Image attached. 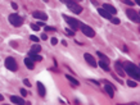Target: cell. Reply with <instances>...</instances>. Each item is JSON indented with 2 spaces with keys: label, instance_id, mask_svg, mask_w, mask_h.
I'll return each instance as SVG.
<instances>
[{
  "label": "cell",
  "instance_id": "cell-9",
  "mask_svg": "<svg viewBox=\"0 0 140 105\" xmlns=\"http://www.w3.org/2000/svg\"><path fill=\"white\" fill-rule=\"evenodd\" d=\"M84 58H85V60L91 65V67H96L98 65V63H96V60H95V58L91 55V54H89V53H85L84 54Z\"/></svg>",
  "mask_w": 140,
  "mask_h": 105
},
{
  "label": "cell",
  "instance_id": "cell-28",
  "mask_svg": "<svg viewBox=\"0 0 140 105\" xmlns=\"http://www.w3.org/2000/svg\"><path fill=\"white\" fill-rule=\"evenodd\" d=\"M30 39H31L34 42H39V37H36V36H34V35H32V36H30Z\"/></svg>",
  "mask_w": 140,
  "mask_h": 105
},
{
  "label": "cell",
  "instance_id": "cell-10",
  "mask_svg": "<svg viewBox=\"0 0 140 105\" xmlns=\"http://www.w3.org/2000/svg\"><path fill=\"white\" fill-rule=\"evenodd\" d=\"M32 16H34V18L40 19V21H43V22H45V21L48 19V16H46L44 12H40V10H35V12L32 13Z\"/></svg>",
  "mask_w": 140,
  "mask_h": 105
},
{
  "label": "cell",
  "instance_id": "cell-26",
  "mask_svg": "<svg viewBox=\"0 0 140 105\" xmlns=\"http://www.w3.org/2000/svg\"><path fill=\"white\" fill-rule=\"evenodd\" d=\"M66 32H67L69 36H75V31H72V30H69V28H66Z\"/></svg>",
  "mask_w": 140,
  "mask_h": 105
},
{
  "label": "cell",
  "instance_id": "cell-7",
  "mask_svg": "<svg viewBox=\"0 0 140 105\" xmlns=\"http://www.w3.org/2000/svg\"><path fill=\"white\" fill-rule=\"evenodd\" d=\"M103 82H104V91L108 94L109 97H113V96H114V90H116V87H114L111 82H108V81H105V79H104Z\"/></svg>",
  "mask_w": 140,
  "mask_h": 105
},
{
  "label": "cell",
  "instance_id": "cell-38",
  "mask_svg": "<svg viewBox=\"0 0 140 105\" xmlns=\"http://www.w3.org/2000/svg\"><path fill=\"white\" fill-rule=\"evenodd\" d=\"M3 100H4V97H3V95H2V94H0V101H3Z\"/></svg>",
  "mask_w": 140,
  "mask_h": 105
},
{
  "label": "cell",
  "instance_id": "cell-32",
  "mask_svg": "<svg viewBox=\"0 0 140 105\" xmlns=\"http://www.w3.org/2000/svg\"><path fill=\"white\" fill-rule=\"evenodd\" d=\"M21 95H22V96H26V95H27V91H26L25 88H21Z\"/></svg>",
  "mask_w": 140,
  "mask_h": 105
},
{
  "label": "cell",
  "instance_id": "cell-6",
  "mask_svg": "<svg viewBox=\"0 0 140 105\" xmlns=\"http://www.w3.org/2000/svg\"><path fill=\"white\" fill-rule=\"evenodd\" d=\"M5 67L9 69V71H12V72H16L17 69H18V64H17V62L13 59V58H7L5 59Z\"/></svg>",
  "mask_w": 140,
  "mask_h": 105
},
{
  "label": "cell",
  "instance_id": "cell-13",
  "mask_svg": "<svg viewBox=\"0 0 140 105\" xmlns=\"http://www.w3.org/2000/svg\"><path fill=\"white\" fill-rule=\"evenodd\" d=\"M114 68H116V72H117L121 77H125V76H126V73H125V71H123V67H122V63L116 62V63H114Z\"/></svg>",
  "mask_w": 140,
  "mask_h": 105
},
{
  "label": "cell",
  "instance_id": "cell-40",
  "mask_svg": "<svg viewBox=\"0 0 140 105\" xmlns=\"http://www.w3.org/2000/svg\"><path fill=\"white\" fill-rule=\"evenodd\" d=\"M73 2H76V3H77V2H82V0H73Z\"/></svg>",
  "mask_w": 140,
  "mask_h": 105
},
{
  "label": "cell",
  "instance_id": "cell-27",
  "mask_svg": "<svg viewBox=\"0 0 140 105\" xmlns=\"http://www.w3.org/2000/svg\"><path fill=\"white\" fill-rule=\"evenodd\" d=\"M62 3H64V4H67V5H69V4H72L73 3V0H61Z\"/></svg>",
  "mask_w": 140,
  "mask_h": 105
},
{
  "label": "cell",
  "instance_id": "cell-12",
  "mask_svg": "<svg viewBox=\"0 0 140 105\" xmlns=\"http://www.w3.org/2000/svg\"><path fill=\"white\" fill-rule=\"evenodd\" d=\"M103 9H104L105 12H108L111 16H113V14L117 13V9H116L113 5H111V4H105V3H104V4H103Z\"/></svg>",
  "mask_w": 140,
  "mask_h": 105
},
{
  "label": "cell",
  "instance_id": "cell-15",
  "mask_svg": "<svg viewBox=\"0 0 140 105\" xmlns=\"http://www.w3.org/2000/svg\"><path fill=\"white\" fill-rule=\"evenodd\" d=\"M98 13H99L103 18H105V19H109V21H111V18H112V16H111L108 12H105L103 8H99V9H98Z\"/></svg>",
  "mask_w": 140,
  "mask_h": 105
},
{
  "label": "cell",
  "instance_id": "cell-2",
  "mask_svg": "<svg viewBox=\"0 0 140 105\" xmlns=\"http://www.w3.org/2000/svg\"><path fill=\"white\" fill-rule=\"evenodd\" d=\"M8 19H9V23H11V25H13L14 27H21V26H22V23H23V18H22L21 16H18L17 13L11 14Z\"/></svg>",
  "mask_w": 140,
  "mask_h": 105
},
{
  "label": "cell",
  "instance_id": "cell-33",
  "mask_svg": "<svg viewBox=\"0 0 140 105\" xmlns=\"http://www.w3.org/2000/svg\"><path fill=\"white\" fill-rule=\"evenodd\" d=\"M113 78H114V79H117V81H118L119 83H123V81H122V79H119L118 77H116V74H113Z\"/></svg>",
  "mask_w": 140,
  "mask_h": 105
},
{
  "label": "cell",
  "instance_id": "cell-39",
  "mask_svg": "<svg viewBox=\"0 0 140 105\" xmlns=\"http://www.w3.org/2000/svg\"><path fill=\"white\" fill-rule=\"evenodd\" d=\"M135 3H136V5H139V4H140V2H139V0H135Z\"/></svg>",
  "mask_w": 140,
  "mask_h": 105
},
{
  "label": "cell",
  "instance_id": "cell-34",
  "mask_svg": "<svg viewBox=\"0 0 140 105\" xmlns=\"http://www.w3.org/2000/svg\"><path fill=\"white\" fill-rule=\"evenodd\" d=\"M117 105H139L137 102H130V104H117Z\"/></svg>",
  "mask_w": 140,
  "mask_h": 105
},
{
  "label": "cell",
  "instance_id": "cell-41",
  "mask_svg": "<svg viewBox=\"0 0 140 105\" xmlns=\"http://www.w3.org/2000/svg\"><path fill=\"white\" fill-rule=\"evenodd\" d=\"M44 2H45V3H48V2H49V0H44Z\"/></svg>",
  "mask_w": 140,
  "mask_h": 105
},
{
  "label": "cell",
  "instance_id": "cell-25",
  "mask_svg": "<svg viewBox=\"0 0 140 105\" xmlns=\"http://www.w3.org/2000/svg\"><path fill=\"white\" fill-rule=\"evenodd\" d=\"M122 3L126 4V5H134V3L131 2V0H122Z\"/></svg>",
  "mask_w": 140,
  "mask_h": 105
},
{
  "label": "cell",
  "instance_id": "cell-8",
  "mask_svg": "<svg viewBox=\"0 0 140 105\" xmlns=\"http://www.w3.org/2000/svg\"><path fill=\"white\" fill-rule=\"evenodd\" d=\"M67 7H68V9H69L71 12H73L75 14H80V13H82V7L78 5L76 2H73L72 4H69V5H67Z\"/></svg>",
  "mask_w": 140,
  "mask_h": 105
},
{
  "label": "cell",
  "instance_id": "cell-5",
  "mask_svg": "<svg viewBox=\"0 0 140 105\" xmlns=\"http://www.w3.org/2000/svg\"><path fill=\"white\" fill-rule=\"evenodd\" d=\"M126 16L132 21V22H135V23H139L140 22V18H139V13L136 12V10H134V9H131V8H128V9H126Z\"/></svg>",
  "mask_w": 140,
  "mask_h": 105
},
{
  "label": "cell",
  "instance_id": "cell-23",
  "mask_svg": "<svg viewBox=\"0 0 140 105\" xmlns=\"http://www.w3.org/2000/svg\"><path fill=\"white\" fill-rule=\"evenodd\" d=\"M111 22L114 23V25H119V19H118V18H113V17H112V18H111Z\"/></svg>",
  "mask_w": 140,
  "mask_h": 105
},
{
  "label": "cell",
  "instance_id": "cell-21",
  "mask_svg": "<svg viewBox=\"0 0 140 105\" xmlns=\"http://www.w3.org/2000/svg\"><path fill=\"white\" fill-rule=\"evenodd\" d=\"M96 54H98V56H100V58H102V60H103V62H105V63H109V59H108V58H107V56H105V55H104L103 53L98 51Z\"/></svg>",
  "mask_w": 140,
  "mask_h": 105
},
{
  "label": "cell",
  "instance_id": "cell-1",
  "mask_svg": "<svg viewBox=\"0 0 140 105\" xmlns=\"http://www.w3.org/2000/svg\"><path fill=\"white\" fill-rule=\"evenodd\" d=\"M122 67H123L125 73H127L131 78L136 79V82L139 81V78H140V72H139V67H137L136 64H134V63H131V62H125V63L122 64Z\"/></svg>",
  "mask_w": 140,
  "mask_h": 105
},
{
  "label": "cell",
  "instance_id": "cell-20",
  "mask_svg": "<svg viewBox=\"0 0 140 105\" xmlns=\"http://www.w3.org/2000/svg\"><path fill=\"white\" fill-rule=\"evenodd\" d=\"M30 58L34 62H41L43 60V56H40L39 54H30Z\"/></svg>",
  "mask_w": 140,
  "mask_h": 105
},
{
  "label": "cell",
  "instance_id": "cell-35",
  "mask_svg": "<svg viewBox=\"0 0 140 105\" xmlns=\"http://www.w3.org/2000/svg\"><path fill=\"white\" fill-rule=\"evenodd\" d=\"M11 5H12V8H13V9H18V5H17L16 3H12Z\"/></svg>",
  "mask_w": 140,
  "mask_h": 105
},
{
  "label": "cell",
  "instance_id": "cell-19",
  "mask_svg": "<svg viewBox=\"0 0 140 105\" xmlns=\"http://www.w3.org/2000/svg\"><path fill=\"white\" fill-rule=\"evenodd\" d=\"M98 64L102 67V69H103V71H105V72H109V71H111V69H109V65H108V63H105V62L100 60Z\"/></svg>",
  "mask_w": 140,
  "mask_h": 105
},
{
  "label": "cell",
  "instance_id": "cell-36",
  "mask_svg": "<svg viewBox=\"0 0 140 105\" xmlns=\"http://www.w3.org/2000/svg\"><path fill=\"white\" fill-rule=\"evenodd\" d=\"M46 39H48V36H46V33H43V35H41V40H44V41H45Z\"/></svg>",
  "mask_w": 140,
  "mask_h": 105
},
{
  "label": "cell",
  "instance_id": "cell-18",
  "mask_svg": "<svg viewBox=\"0 0 140 105\" xmlns=\"http://www.w3.org/2000/svg\"><path fill=\"white\" fill-rule=\"evenodd\" d=\"M40 50H41V46L40 45H34L32 48H31V50H30V54H39L40 53Z\"/></svg>",
  "mask_w": 140,
  "mask_h": 105
},
{
  "label": "cell",
  "instance_id": "cell-3",
  "mask_svg": "<svg viewBox=\"0 0 140 105\" xmlns=\"http://www.w3.org/2000/svg\"><path fill=\"white\" fill-rule=\"evenodd\" d=\"M63 18H64V21L68 23V26L72 28V31H75V32H76V30H78V28H80V22H78L77 19L71 18V17H68V16H64V14H63Z\"/></svg>",
  "mask_w": 140,
  "mask_h": 105
},
{
  "label": "cell",
  "instance_id": "cell-17",
  "mask_svg": "<svg viewBox=\"0 0 140 105\" xmlns=\"http://www.w3.org/2000/svg\"><path fill=\"white\" fill-rule=\"evenodd\" d=\"M66 78H67L73 86H80V82H78L75 77H72V76H69V74H66Z\"/></svg>",
  "mask_w": 140,
  "mask_h": 105
},
{
  "label": "cell",
  "instance_id": "cell-16",
  "mask_svg": "<svg viewBox=\"0 0 140 105\" xmlns=\"http://www.w3.org/2000/svg\"><path fill=\"white\" fill-rule=\"evenodd\" d=\"M25 64H26V67H27L28 69H34V68H35V63H34V60H31L30 56L25 59Z\"/></svg>",
  "mask_w": 140,
  "mask_h": 105
},
{
  "label": "cell",
  "instance_id": "cell-14",
  "mask_svg": "<svg viewBox=\"0 0 140 105\" xmlns=\"http://www.w3.org/2000/svg\"><path fill=\"white\" fill-rule=\"evenodd\" d=\"M37 90H39V95L41 97H44L46 95V90H45V86L41 83V82H37Z\"/></svg>",
  "mask_w": 140,
  "mask_h": 105
},
{
  "label": "cell",
  "instance_id": "cell-24",
  "mask_svg": "<svg viewBox=\"0 0 140 105\" xmlns=\"http://www.w3.org/2000/svg\"><path fill=\"white\" fill-rule=\"evenodd\" d=\"M31 28H32L34 31H39V30H40V27H39L37 25H35V23H31Z\"/></svg>",
  "mask_w": 140,
  "mask_h": 105
},
{
  "label": "cell",
  "instance_id": "cell-22",
  "mask_svg": "<svg viewBox=\"0 0 140 105\" xmlns=\"http://www.w3.org/2000/svg\"><path fill=\"white\" fill-rule=\"evenodd\" d=\"M127 86H130V87H137V82L128 79V81H127Z\"/></svg>",
  "mask_w": 140,
  "mask_h": 105
},
{
  "label": "cell",
  "instance_id": "cell-11",
  "mask_svg": "<svg viewBox=\"0 0 140 105\" xmlns=\"http://www.w3.org/2000/svg\"><path fill=\"white\" fill-rule=\"evenodd\" d=\"M11 101L13 104H17V105H26V101L23 100V97H19V96H16V95L11 96Z\"/></svg>",
  "mask_w": 140,
  "mask_h": 105
},
{
  "label": "cell",
  "instance_id": "cell-4",
  "mask_svg": "<svg viewBox=\"0 0 140 105\" xmlns=\"http://www.w3.org/2000/svg\"><path fill=\"white\" fill-rule=\"evenodd\" d=\"M80 28H81V31H82V33L85 36H87V37H94L95 36V31L90 26L84 25V23H80Z\"/></svg>",
  "mask_w": 140,
  "mask_h": 105
},
{
  "label": "cell",
  "instance_id": "cell-37",
  "mask_svg": "<svg viewBox=\"0 0 140 105\" xmlns=\"http://www.w3.org/2000/svg\"><path fill=\"white\" fill-rule=\"evenodd\" d=\"M90 2H91V3H93V4L95 5V7L98 5V2H96V0H90Z\"/></svg>",
  "mask_w": 140,
  "mask_h": 105
},
{
  "label": "cell",
  "instance_id": "cell-31",
  "mask_svg": "<svg viewBox=\"0 0 140 105\" xmlns=\"http://www.w3.org/2000/svg\"><path fill=\"white\" fill-rule=\"evenodd\" d=\"M57 44H58V40H57L55 37H53V39H52V45H57Z\"/></svg>",
  "mask_w": 140,
  "mask_h": 105
},
{
  "label": "cell",
  "instance_id": "cell-30",
  "mask_svg": "<svg viewBox=\"0 0 140 105\" xmlns=\"http://www.w3.org/2000/svg\"><path fill=\"white\" fill-rule=\"evenodd\" d=\"M45 30H46V31H55L54 27H49V26H45Z\"/></svg>",
  "mask_w": 140,
  "mask_h": 105
},
{
  "label": "cell",
  "instance_id": "cell-29",
  "mask_svg": "<svg viewBox=\"0 0 140 105\" xmlns=\"http://www.w3.org/2000/svg\"><path fill=\"white\" fill-rule=\"evenodd\" d=\"M23 83H25L27 87H31V83H30V81H28L27 78H26V79H23Z\"/></svg>",
  "mask_w": 140,
  "mask_h": 105
}]
</instances>
